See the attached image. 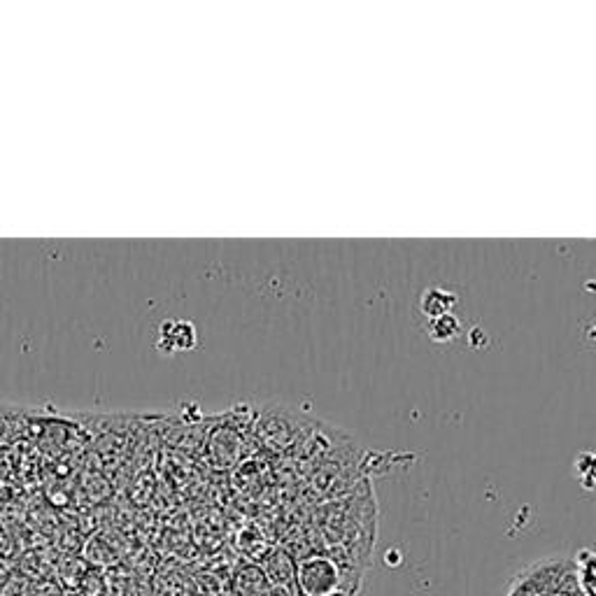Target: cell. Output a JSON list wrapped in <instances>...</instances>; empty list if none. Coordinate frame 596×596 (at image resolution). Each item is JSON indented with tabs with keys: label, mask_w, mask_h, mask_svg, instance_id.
<instances>
[{
	"label": "cell",
	"mask_w": 596,
	"mask_h": 596,
	"mask_svg": "<svg viewBox=\"0 0 596 596\" xmlns=\"http://www.w3.org/2000/svg\"><path fill=\"white\" fill-rule=\"evenodd\" d=\"M508 596H585L580 587L576 564L545 559L529 566L515 585H510Z\"/></svg>",
	"instance_id": "6da1fadb"
},
{
	"label": "cell",
	"mask_w": 596,
	"mask_h": 596,
	"mask_svg": "<svg viewBox=\"0 0 596 596\" xmlns=\"http://www.w3.org/2000/svg\"><path fill=\"white\" fill-rule=\"evenodd\" d=\"M196 345V331L189 322H166L163 324L159 347L163 352H184Z\"/></svg>",
	"instance_id": "7a4b0ae2"
},
{
	"label": "cell",
	"mask_w": 596,
	"mask_h": 596,
	"mask_svg": "<svg viewBox=\"0 0 596 596\" xmlns=\"http://www.w3.org/2000/svg\"><path fill=\"white\" fill-rule=\"evenodd\" d=\"M457 303V294L447 292L443 287H427L420 296V312L427 317V322H431V319L452 315V308Z\"/></svg>",
	"instance_id": "3957f363"
},
{
	"label": "cell",
	"mask_w": 596,
	"mask_h": 596,
	"mask_svg": "<svg viewBox=\"0 0 596 596\" xmlns=\"http://www.w3.org/2000/svg\"><path fill=\"white\" fill-rule=\"evenodd\" d=\"M427 331H429L431 340H436V343H450V340L459 336L461 322L454 315H443V317L427 322Z\"/></svg>",
	"instance_id": "277c9868"
}]
</instances>
